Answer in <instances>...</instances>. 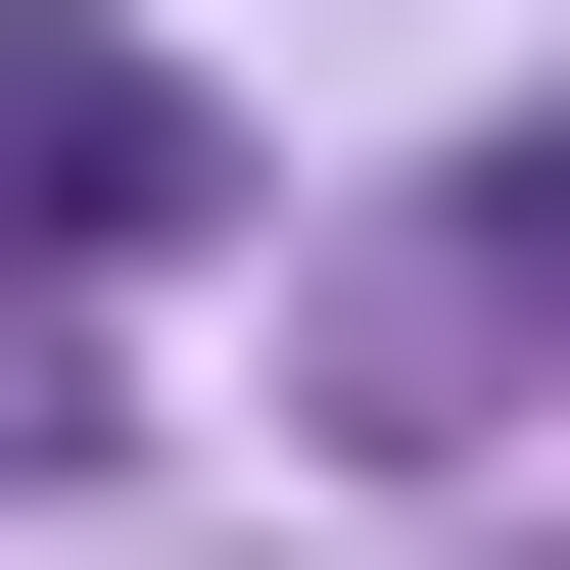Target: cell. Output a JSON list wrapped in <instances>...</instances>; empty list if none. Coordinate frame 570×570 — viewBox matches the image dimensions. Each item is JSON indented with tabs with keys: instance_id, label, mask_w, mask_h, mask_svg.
Returning a JSON list of instances; mask_svg holds the SVG:
<instances>
[{
	"instance_id": "1",
	"label": "cell",
	"mask_w": 570,
	"mask_h": 570,
	"mask_svg": "<svg viewBox=\"0 0 570 570\" xmlns=\"http://www.w3.org/2000/svg\"><path fill=\"white\" fill-rule=\"evenodd\" d=\"M190 238V48H96V0H0V285Z\"/></svg>"
},
{
	"instance_id": "2",
	"label": "cell",
	"mask_w": 570,
	"mask_h": 570,
	"mask_svg": "<svg viewBox=\"0 0 570 570\" xmlns=\"http://www.w3.org/2000/svg\"><path fill=\"white\" fill-rule=\"evenodd\" d=\"M523 285H570V142H523Z\"/></svg>"
},
{
	"instance_id": "3",
	"label": "cell",
	"mask_w": 570,
	"mask_h": 570,
	"mask_svg": "<svg viewBox=\"0 0 570 570\" xmlns=\"http://www.w3.org/2000/svg\"><path fill=\"white\" fill-rule=\"evenodd\" d=\"M0 428H48V381H0Z\"/></svg>"
}]
</instances>
